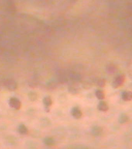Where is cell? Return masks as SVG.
Instances as JSON below:
<instances>
[{"instance_id": "cell-1", "label": "cell", "mask_w": 132, "mask_h": 149, "mask_svg": "<svg viewBox=\"0 0 132 149\" xmlns=\"http://www.w3.org/2000/svg\"><path fill=\"white\" fill-rule=\"evenodd\" d=\"M9 104L12 108L16 110H20L22 105L20 101L16 97H11L9 99Z\"/></svg>"}, {"instance_id": "cell-2", "label": "cell", "mask_w": 132, "mask_h": 149, "mask_svg": "<svg viewBox=\"0 0 132 149\" xmlns=\"http://www.w3.org/2000/svg\"><path fill=\"white\" fill-rule=\"evenodd\" d=\"M4 85L7 89L10 91H15L18 87V84L13 80H6L4 82Z\"/></svg>"}, {"instance_id": "cell-3", "label": "cell", "mask_w": 132, "mask_h": 149, "mask_svg": "<svg viewBox=\"0 0 132 149\" xmlns=\"http://www.w3.org/2000/svg\"><path fill=\"white\" fill-rule=\"evenodd\" d=\"M43 103L45 110L47 112L50 111V108L52 104V100L50 96H46L43 99Z\"/></svg>"}, {"instance_id": "cell-4", "label": "cell", "mask_w": 132, "mask_h": 149, "mask_svg": "<svg viewBox=\"0 0 132 149\" xmlns=\"http://www.w3.org/2000/svg\"><path fill=\"white\" fill-rule=\"evenodd\" d=\"M71 114L74 118L78 119L81 118L82 113L81 110L77 107H73L71 110Z\"/></svg>"}, {"instance_id": "cell-5", "label": "cell", "mask_w": 132, "mask_h": 149, "mask_svg": "<svg viewBox=\"0 0 132 149\" xmlns=\"http://www.w3.org/2000/svg\"><path fill=\"white\" fill-rule=\"evenodd\" d=\"M124 80H125V79L123 76H119L113 82L112 84L113 87L115 88L121 87V85H122V84H123Z\"/></svg>"}, {"instance_id": "cell-6", "label": "cell", "mask_w": 132, "mask_h": 149, "mask_svg": "<svg viewBox=\"0 0 132 149\" xmlns=\"http://www.w3.org/2000/svg\"><path fill=\"white\" fill-rule=\"evenodd\" d=\"M91 131L93 136H100L103 133V129L99 126H95L92 127Z\"/></svg>"}, {"instance_id": "cell-7", "label": "cell", "mask_w": 132, "mask_h": 149, "mask_svg": "<svg viewBox=\"0 0 132 149\" xmlns=\"http://www.w3.org/2000/svg\"><path fill=\"white\" fill-rule=\"evenodd\" d=\"M121 97L122 99L124 101H129L132 99V93L131 91H128L123 92L121 94Z\"/></svg>"}, {"instance_id": "cell-8", "label": "cell", "mask_w": 132, "mask_h": 149, "mask_svg": "<svg viewBox=\"0 0 132 149\" xmlns=\"http://www.w3.org/2000/svg\"><path fill=\"white\" fill-rule=\"evenodd\" d=\"M98 108L100 111L106 112L108 110V106L106 102L102 101L98 104Z\"/></svg>"}, {"instance_id": "cell-9", "label": "cell", "mask_w": 132, "mask_h": 149, "mask_svg": "<svg viewBox=\"0 0 132 149\" xmlns=\"http://www.w3.org/2000/svg\"><path fill=\"white\" fill-rule=\"evenodd\" d=\"M18 131L21 134L26 135L28 132V130L25 125L22 124L19 125L18 127Z\"/></svg>"}, {"instance_id": "cell-10", "label": "cell", "mask_w": 132, "mask_h": 149, "mask_svg": "<svg viewBox=\"0 0 132 149\" xmlns=\"http://www.w3.org/2000/svg\"><path fill=\"white\" fill-rule=\"evenodd\" d=\"M129 118L125 113H122L120 115L119 118V122L120 124H125L129 121Z\"/></svg>"}, {"instance_id": "cell-11", "label": "cell", "mask_w": 132, "mask_h": 149, "mask_svg": "<svg viewBox=\"0 0 132 149\" xmlns=\"http://www.w3.org/2000/svg\"><path fill=\"white\" fill-rule=\"evenodd\" d=\"M44 142L46 145L48 146H52L55 144V141L53 138H50V137H48L45 138L44 139Z\"/></svg>"}, {"instance_id": "cell-12", "label": "cell", "mask_w": 132, "mask_h": 149, "mask_svg": "<svg viewBox=\"0 0 132 149\" xmlns=\"http://www.w3.org/2000/svg\"><path fill=\"white\" fill-rule=\"evenodd\" d=\"M28 97L31 101L34 102L37 100L38 95L35 92L31 91L28 94Z\"/></svg>"}, {"instance_id": "cell-13", "label": "cell", "mask_w": 132, "mask_h": 149, "mask_svg": "<svg viewBox=\"0 0 132 149\" xmlns=\"http://www.w3.org/2000/svg\"><path fill=\"white\" fill-rule=\"evenodd\" d=\"M95 95L97 99L100 100H102L105 98V95L104 92L100 90H98L95 93Z\"/></svg>"}, {"instance_id": "cell-14", "label": "cell", "mask_w": 132, "mask_h": 149, "mask_svg": "<svg viewBox=\"0 0 132 149\" xmlns=\"http://www.w3.org/2000/svg\"><path fill=\"white\" fill-rule=\"evenodd\" d=\"M105 81H104V80H101L99 82H98V86L101 87H104V86H105Z\"/></svg>"}]
</instances>
